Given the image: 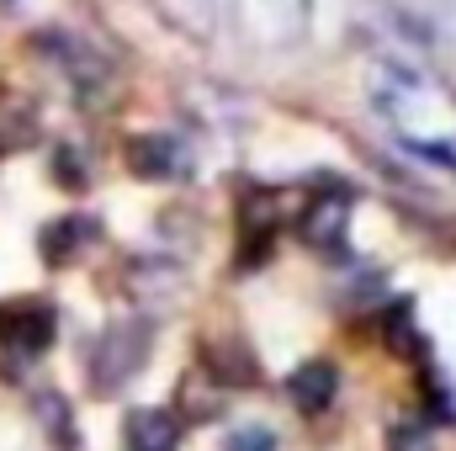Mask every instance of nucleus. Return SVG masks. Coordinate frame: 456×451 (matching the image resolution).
<instances>
[{"label": "nucleus", "mask_w": 456, "mask_h": 451, "mask_svg": "<svg viewBox=\"0 0 456 451\" xmlns=\"http://www.w3.org/2000/svg\"><path fill=\"white\" fill-rule=\"evenodd\" d=\"M419 160L441 165V170H456V138H430V144H409Z\"/></svg>", "instance_id": "nucleus-15"}, {"label": "nucleus", "mask_w": 456, "mask_h": 451, "mask_svg": "<svg viewBox=\"0 0 456 451\" xmlns=\"http://www.w3.org/2000/svg\"><path fill=\"white\" fill-rule=\"evenodd\" d=\"M233 11L255 48H297L314 21V0H233Z\"/></svg>", "instance_id": "nucleus-3"}, {"label": "nucleus", "mask_w": 456, "mask_h": 451, "mask_svg": "<svg viewBox=\"0 0 456 451\" xmlns=\"http://www.w3.org/2000/svg\"><path fill=\"white\" fill-rule=\"evenodd\" d=\"M122 447L127 451H175L181 447V425L165 409H133L122 425Z\"/></svg>", "instance_id": "nucleus-9"}, {"label": "nucleus", "mask_w": 456, "mask_h": 451, "mask_svg": "<svg viewBox=\"0 0 456 451\" xmlns=\"http://www.w3.org/2000/svg\"><path fill=\"white\" fill-rule=\"evenodd\" d=\"M53 308L43 298H16V303H0V345L21 361L43 356L53 345Z\"/></svg>", "instance_id": "nucleus-4"}, {"label": "nucleus", "mask_w": 456, "mask_h": 451, "mask_svg": "<svg viewBox=\"0 0 456 451\" xmlns=\"http://www.w3.org/2000/svg\"><path fill=\"white\" fill-rule=\"evenodd\" d=\"M37 138V112L27 96L16 91H0V154H16Z\"/></svg>", "instance_id": "nucleus-11"}, {"label": "nucleus", "mask_w": 456, "mask_h": 451, "mask_svg": "<svg viewBox=\"0 0 456 451\" xmlns=\"http://www.w3.org/2000/svg\"><path fill=\"white\" fill-rule=\"evenodd\" d=\"M149 340H154V330H149L143 319H117V324H107V330L96 335L86 372H91V388H96L102 398L122 393V388L143 372V361H149Z\"/></svg>", "instance_id": "nucleus-1"}, {"label": "nucleus", "mask_w": 456, "mask_h": 451, "mask_svg": "<svg viewBox=\"0 0 456 451\" xmlns=\"http://www.w3.org/2000/svg\"><path fill=\"white\" fill-rule=\"evenodd\" d=\"M96 239H102V224L86 218V213L53 218V224L43 228V260H48V266H69V260H80Z\"/></svg>", "instance_id": "nucleus-6"}, {"label": "nucleus", "mask_w": 456, "mask_h": 451, "mask_svg": "<svg viewBox=\"0 0 456 451\" xmlns=\"http://www.w3.org/2000/svg\"><path fill=\"white\" fill-rule=\"evenodd\" d=\"M154 11H159L175 32H186V37H197V43H208L213 27H218V0H154Z\"/></svg>", "instance_id": "nucleus-10"}, {"label": "nucleus", "mask_w": 456, "mask_h": 451, "mask_svg": "<svg viewBox=\"0 0 456 451\" xmlns=\"http://www.w3.org/2000/svg\"><path fill=\"white\" fill-rule=\"evenodd\" d=\"M340 393V372L330 361H303L292 377H287V398L303 409V414H324Z\"/></svg>", "instance_id": "nucleus-7"}, {"label": "nucleus", "mask_w": 456, "mask_h": 451, "mask_svg": "<svg viewBox=\"0 0 456 451\" xmlns=\"http://www.w3.org/2000/svg\"><path fill=\"white\" fill-rule=\"evenodd\" d=\"M127 165H133V176H143V181H175V176L191 170L186 149H181L170 133H143V138H133V144H127Z\"/></svg>", "instance_id": "nucleus-5"}, {"label": "nucleus", "mask_w": 456, "mask_h": 451, "mask_svg": "<svg viewBox=\"0 0 456 451\" xmlns=\"http://www.w3.org/2000/svg\"><path fill=\"white\" fill-rule=\"evenodd\" d=\"M32 414L43 420V430L59 441V447H75V420H69V404L59 393H37L32 398Z\"/></svg>", "instance_id": "nucleus-13"}, {"label": "nucleus", "mask_w": 456, "mask_h": 451, "mask_svg": "<svg viewBox=\"0 0 456 451\" xmlns=\"http://www.w3.org/2000/svg\"><path fill=\"white\" fill-rule=\"evenodd\" d=\"M345 228H350V197H345V192L308 202V213H303V239H308L314 250H340Z\"/></svg>", "instance_id": "nucleus-8"}, {"label": "nucleus", "mask_w": 456, "mask_h": 451, "mask_svg": "<svg viewBox=\"0 0 456 451\" xmlns=\"http://www.w3.org/2000/svg\"><path fill=\"white\" fill-rule=\"evenodd\" d=\"M181 287V271L170 260H133L127 266V292L133 298H170Z\"/></svg>", "instance_id": "nucleus-12"}, {"label": "nucleus", "mask_w": 456, "mask_h": 451, "mask_svg": "<svg viewBox=\"0 0 456 451\" xmlns=\"http://www.w3.org/2000/svg\"><path fill=\"white\" fill-rule=\"evenodd\" d=\"M32 48L75 86V96H107V86H112V64L96 53V43H86V37H75V32H64V27H43L37 37H32Z\"/></svg>", "instance_id": "nucleus-2"}, {"label": "nucleus", "mask_w": 456, "mask_h": 451, "mask_svg": "<svg viewBox=\"0 0 456 451\" xmlns=\"http://www.w3.org/2000/svg\"><path fill=\"white\" fill-rule=\"evenodd\" d=\"M387 451H436L430 425H425V420H398L393 436H387Z\"/></svg>", "instance_id": "nucleus-14"}, {"label": "nucleus", "mask_w": 456, "mask_h": 451, "mask_svg": "<svg viewBox=\"0 0 456 451\" xmlns=\"http://www.w3.org/2000/svg\"><path fill=\"white\" fill-rule=\"evenodd\" d=\"M228 451H276V436H271L265 425H244V430L228 441Z\"/></svg>", "instance_id": "nucleus-16"}]
</instances>
